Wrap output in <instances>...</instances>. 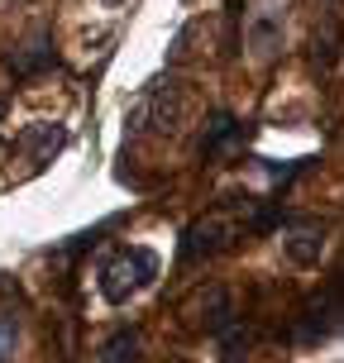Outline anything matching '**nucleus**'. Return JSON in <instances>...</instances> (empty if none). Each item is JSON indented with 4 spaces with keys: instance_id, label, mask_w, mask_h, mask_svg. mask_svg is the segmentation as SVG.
I'll list each match as a JSON object with an SVG mask.
<instances>
[{
    "instance_id": "1",
    "label": "nucleus",
    "mask_w": 344,
    "mask_h": 363,
    "mask_svg": "<svg viewBox=\"0 0 344 363\" xmlns=\"http://www.w3.org/2000/svg\"><path fill=\"white\" fill-rule=\"evenodd\" d=\"M340 320H344V277L306 311V320H301V340H326Z\"/></svg>"
},
{
    "instance_id": "2",
    "label": "nucleus",
    "mask_w": 344,
    "mask_h": 363,
    "mask_svg": "<svg viewBox=\"0 0 344 363\" xmlns=\"http://www.w3.org/2000/svg\"><path fill=\"white\" fill-rule=\"evenodd\" d=\"M134 349H139V340H134L129 330H120V335L106 345V359L101 363H134Z\"/></svg>"
},
{
    "instance_id": "3",
    "label": "nucleus",
    "mask_w": 344,
    "mask_h": 363,
    "mask_svg": "<svg viewBox=\"0 0 344 363\" xmlns=\"http://www.w3.org/2000/svg\"><path fill=\"white\" fill-rule=\"evenodd\" d=\"M10 349H15V320H10V315H0V363L10 359Z\"/></svg>"
}]
</instances>
